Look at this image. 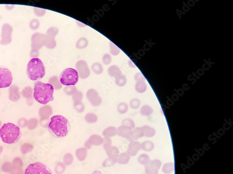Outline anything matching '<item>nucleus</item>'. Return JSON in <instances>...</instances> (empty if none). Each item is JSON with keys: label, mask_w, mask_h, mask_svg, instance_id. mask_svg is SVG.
I'll return each instance as SVG.
<instances>
[{"label": "nucleus", "mask_w": 233, "mask_h": 174, "mask_svg": "<svg viewBox=\"0 0 233 174\" xmlns=\"http://www.w3.org/2000/svg\"><path fill=\"white\" fill-rule=\"evenodd\" d=\"M162 165L161 161L158 159L150 161L145 165V170L146 174H159V171Z\"/></svg>", "instance_id": "nucleus-13"}, {"label": "nucleus", "mask_w": 233, "mask_h": 174, "mask_svg": "<svg viewBox=\"0 0 233 174\" xmlns=\"http://www.w3.org/2000/svg\"><path fill=\"white\" fill-rule=\"evenodd\" d=\"M86 97L93 106H99L102 103V98L99 95L98 92L95 89L92 88L89 89L86 93Z\"/></svg>", "instance_id": "nucleus-12"}, {"label": "nucleus", "mask_w": 233, "mask_h": 174, "mask_svg": "<svg viewBox=\"0 0 233 174\" xmlns=\"http://www.w3.org/2000/svg\"><path fill=\"white\" fill-rule=\"evenodd\" d=\"M141 101L138 98H134L131 100L129 102V106L131 108L134 110H137L140 106Z\"/></svg>", "instance_id": "nucleus-43"}, {"label": "nucleus", "mask_w": 233, "mask_h": 174, "mask_svg": "<svg viewBox=\"0 0 233 174\" xmlns=\"http://www.w3.org/2000/svg\"><path fill=\"white\" fill-rule=\"evenodd\" d=\"M117 135L120 136V137H123V138H126L128 140H129L130 138L131 133V130L130 128L124 125H121L118 127L117 128Z\"/></svg>", "instance_id": "nucleus-16"}, {"label": "nucleus", "mask_w": 233, "mask_h": 174, "mask_svg": "<svg viewBox=\"0 0 233 174\" xmlns=\"http://www.w3.org/2000/svg\"><path fill=\"white\" fill-rule=\"evenodd\" d=\"M144 136V133L141 127L135 128L131 130L129 141L136 140Z\"/></svg>", "instance_id": "nucleus-17"}, {"label": "nucleus", "mask_w": 233, "mask_h": 174, "mask_svg": "<svg viewBox=\"0 0 233 174\" xmlns=\"http://www.w3.org/2000/svg\"><path fill=\"white\" fill-rule=\"evenodd\" d=\"M83 98V93L80 91H77L72 95V100L74 102L82 101Z\"/></svg>", "instance_id": "nucleus-46"}, {"label": "nucleus", "mask_w": 233, "mask_h": 174, "mask_svg": "<svg viewBox=\"0 0 233 174\" xmlns=\"http://www.w3.org/2000/svg\"><path fill=\"white\" fill-rule=\"evenodd\" d=\"M144 133V136L147 137H152L155 136L156 130L154 128L148 125H145L142 126Z\"/></svg>", "instance_id": "nucleus-25"}, {"label": "nucleus", "mask_w": 233, "mask_h": 174, "mask_svg": "<svg viewBox=\"0 0 233 174\" xmlns=\"http://www.w3.org/2000/svg\"><path fill=\"white\" fill-rule=\"evenodd\" d=\"M89 41L85 37H81L78 39L76 46L77 49H83L86 48L88 45Z\"/></svg>", "instance_id": "nucleus-31"}, {"label": "nucleus", "mask_w": 233, "mask_h": 174, "mask_svg": "<svg viewBox=\"0 0 233 174\" xmlns=\"http://www.w3.org/2000/svg\"><path fill=\"white\" fill-rule=\"evenodd\" d=\"M76 71L78 73L79 78L81 79H87L90 75V71L87 63L83 60H80L76 64Z\"/></svg>", "instance_id": "nucleus-11"}, {"label": "nucleus", "mask_w": 233, "mask_h": 174, "mask_svg": "<svg viewBox=\"0 0 233 174\" xmlns=\"http://www.w3.org/2000/svg\"><path fill=\"white\" fill-rule=\"evenodd\" d=\"M15 6L14 5H11V4H8V5H6L5 8L7 10H11L13 9L14 8V7Z\"/></svg>", "instance_id": "nucleus-53"}, {"label": "nucleus", "mask_w": 233, "mask_h": 174, "mask_svg": "<svg viewBox=\"0 0 233 174\" xmlns=\"http://www.w3.org/2000/svg\"><path fill=\"white\" fill-rule=\"evenodd\" d=\"M175 170V164L173 162L166 163L162 166V170L165 174H169L172 173Z\"/></svg>", "instance_id": "nucleus-29"}, {"label": "nucleus", "mask_w": 233, "mask_h": 174, "mask_svg": "<svg viewBox=\"0 0 233 174\" xmlns=\"http://www.w3.org/2000/svg\"><path fill=\"white\" fill-rule=\"evenodd\" d=\"M52 114V109L49 105L43 106L39 110L40 116L43 119H48Z\"/></svg>", "instance_id": "nucleus-19"}, {"label": "nucleus", "mask_w": 233, "mask_h": 174, "mask_svg": "<svg viewBox=\"0 0 233 174\" xmlns=\"http://www.w3.org/2000/svg\"><path fill=\"white\" fill-rule=\"evenodd\" d=\"M150 157L146 154H142L138 158V162L141 165H146L150 162Z\"/></svg>", "instance_id": "nucleus-36"}, {"label": "nucleus", "mask_w": 233, "mask_h": 174, "mask_svg": "<svg viewBox=\"0 0 233 174\" xmlns=\"http://www.w3.org/2000/svg\"><path fill=\"white\" fill-rule=\"evenodd\" d=\"M128 64L130 67H131V68H135V65L134 64V63L133 62H132L131 61V60H130V61H129Z\"/></svg>", "instance_id": "nucleus-55"}, {"label": "nucleus", "mask_w": 233, "mask_h": 174, "mask_svg": "<svg viewBox=\"0 0 233 174\" xmlns=\"http://www.w3.org/2000/svg\"><path fill=\"white\" fill-rule=\"evenodd\" d=\"M22 94L24 98H28V100H32L33 98V90L30 87H27L25 88L22 91Z\"/></svg>", "instance_id": "nucleus-39"}, {"label": "nucleus", "mask_w": 233, "mask_h": 174, "mask_svg": "<svg viewBox=\"0 0 233 174\" xmlns=\"http://www.w3.org/2000/svg\"><path fill=\"white\" fill-rule=\"evenodd\" d=\"M66 170V165L62 162L57 163L55 167V172L57 174H62Z\"/></svg>", "instance_id": "nucleus-41"}, {"label": "nucleus", "mask_w": 233, "mask_h": 174, "mask_svg": "<svg viewBox=\"0 0 233 174\" xmlns=\"http://www.w3.org/2000/svg\"><path fill=\"white\" fill-rule=\"evenodd\" d=\"M59 30L55 27L49 28L45 34V46L49 49H52L57 46L55 37L58 34Z\"/></svg>", "instance_id": "nucleus-8"}, {"label": "nucleus", "mask_w": 233, "mask_h": 174, "mask_svg": "<svg viewBox=\"0 0 233 174\" xmlns=\"http://www.w3.org/2000/svg\"><path fill=\"white\" fill-rule=\"evenodd\" d=\"M73 107L75 111L79 113H82L85 110V106L82 101L74 102Z\"/></svg>", "instance_id": "nucleus-37"}, {"label": "nucleus", "mask_w": 233, "mask_h": 174, "mask_svg": "<svg viewBox=\"0 0 233 174\" xmlns=\"http://www.w3.org/2000/svg\"><path fill=\"white\" fill-rule=\"evenodd\" d=\"M0 19H1V16H0Z\"/></svg>", "instance_id": "nucleus-57"}, {"label": "nucleus", "mask_w": 233, "mask_h": 174, "mask_svg": "<svg viewBox=\"0 0 233 174\" xmlns=\"http://www.w3.org/2000/svg\"><path fill=\"white\" fill-rule=\"evenodd\" d=\"M110 53L113 56H117L120 53V50L114 43L110 42Z\"/></svg>", "instance_id": "nucleus-45"}, {"label": "nucleus", "mask_w": 233, "mask_h": 174, "mask_svg": "<svg viewBox=\"0 0 233 174\" xmlns=\"http://www.w3.org/2000/svg\"><path fill=\"white\" fill-rule=\"evenodd\" d=\"M112 145V140L110 137H104L103 146L104 150Z\"/></svg>", "instance_id": "nucleus-50"}, {"label": "nucleus", "mask_w": 233, "mask_h": 174, "mask_svg": "<svg viewBox=\"0 0 233 174\" xmlns=\"http://www.w3.org/2000/svg\"><path fill=\"white\" fill-rule=\"evenodd\" d=\"M135 89L139 93H143L146 90V85L144 81H138L136 84Z\"/></svg>", "instance_id": "nucleus-33"}, {"label": "nucleus", "mask_w": 233, "mask_h": 174, "mask_svg": "<svg viewBox=\"0 0 233 174\" xmlns=\"http://www.w3.org/2000/svg\"><path fill=\"white\" fill-rule=\"evenodd\" d=\"M92 147H93V146L88 141H86L84 142V147L87 148V150H90V148H92Z\"/></svg>", "instance_id": "nucleus-52"}, {"label": "nucleus", "mask_w": 233, "mask_h": 174, "mask_svg": "<svg viewBox=\"0 0 233 174\" xmlns=\"http://www.w3.org/2000/svg\"><path fill=\"white\" fill-rule=\"evenodd\" d=\"M92 174H102V173L101 171H100V170H96L93 172Z\"/></svg>", "instance_id": "nucleus-56"}, {"label": "nucleus", "mask_w": 233, "mask_h": 174, "mask_svg": "<svg viewBox=\"0 0 233 174\" xmlns=\"http://www.w3.org/2000/svg\"><path fill=\"white\" fill-rule=\"evenodd\" d=\"M13 30V27L9 24L5 23L2 25L1 33L2 39L0 42V44L2 45H7L11 42Z\"/></svg>", "instance_id": "nucleus-10"}, {"label": "nucleus", "mask_w": 233, "mask_h": 174, "mask_svg": "<svg viewBox=\"0 0 233 174\" xmlns=\"http://www.w3.org/2000/svg\"><path fill=\"white\" fill-rule=\"evenodd\" d=\"M76 22H77V25H78V26H79V27H84L86 26V25L82 23L81 22H78V21H76Z\"/></svg>", "instance_id": "nucleus-54"}, {"label": "nucleus", "mask_w": 233, "mask_h": 174, "mask_svg": "<svg viewBox=\"0 0 233 174\" xmlns=\"http://www.w3.org/2000/svg\"><path fill=\"white\" fill-rule=\"evenodd\" d=\"M153 112V109L148 105H144L143 106H142L140 110V113L141 115L146 117L152 115Z\"/></svg>", "instance_id": "nucleus-30"}, {"label": "nucleus", "mask_w": 233, "mask_h": 174, "mask_svg": "<svg viewBox=\"0 0 233 174\" xmlns=\"http://www.w3.org/2000/svg\"><path fill=\"white\" fill-rule=\"evenodd\" d=\"M48 83L53 87L54 90H60L63 87V85L59 80L58 78L56 76L50 77Z\"/></svg>", "instance_id": "nucleus-23"}, {"label": "nucleus", "mask_w": 233, "mask_h": 174, "mask_svg": "<svg viewBox=\"0 0 233 174\" xmlns=\"http://www.w3.org/2000/svg\"><path fill=\"white\" fill-rule=\"evenodd\" d=\"M63 163L66 166L71 165L74 161V157L72 154L67 153L64 156L63 158Z\"/></svg>", "instance_id": "nucleus-35"}, {"label": "nucleus", "mask_w": 233, "mask_h": 174, "mask_svg": "<svg viewBox=\"0 0 233 174\" xmlns=\"http://www.w3.org/2000/svg\"><path fill=\"white\" fill-rule=\"evenodd\" d=\"M77 91V88L75 86H65L64 89V92L66 95L69 96H72L76 91Z\"/></svg>", "instance_id": "nucleus-42"}, {"label": "nucleus", "mask_w": 233, "mask_h": 174, "mask_svg": "<svg viewBox=\"0 0 233 174\" xmlns=\"http://www.w3.org/2000/svg\"><path fill=\"white\" fill-rule=\"evenodd\" d=\"M135 80L138 82V81H144L145 80V79H144V76L141 73H139L138 74H136L135 76L134 77Z\"/></svg>", "instance_id": "nucleus-51"}, {"label": "nucleus", "mask_w": 233, "mask_h": 174, "mask_svg": "<svg viewBox=\"0 0 233 174\" xmlns=\"http://www.w3.org/2000/svg\"><path fill=\"white\" fill-rule=\"evenodd\" d=\"M103 64L105 65H109L112 62V58L110 54L106 53L104 54L102 58Z\"/></svg>", "instance_id": "nucleus-48"}, {"label": "nucleus", "mask_w": 233, "mask_h": 174, "mask_svg": "<svg viewBox=\"0 0 233 174\" xmlns=\"http://www.w3.org/2000/svg\"><path fill=\"white\" fill-rule=\"evenodd\" d=\"M87 151L84 147L79 148L76 150L75 155L78 161L83 162L86 159L87 156Z\"/></svg>", "instance_id": "nucleus-21"}, {"label": "nucleus", "mask_w": 233, "mask_h": 174, "mask_svg": "<svg viewBox=\"0 0 233 174\" xmlns=\"http://www.w3.org/2000/svg\"><path fill=\"white\" fill-rule=\"evenodd\" d=\"M117 109L119 113L121 114H124L128 111L129 106L126 103L121 102L118 104Z\"/></svg>", "instance_id": "nucleus-38"}, {"label": "nucleus", "mask_w": 233, "mask_h": 174, "mask_svg": "<svg viewBox=\"0 0 233 174\" xmlns=\"http://www.w3.org/2000/svg\"><path fill=\"white\" fill-rule=\"evenodd\" d=\"M117 134V129L114 126H109L103 130L102 135L104 137H111L115 136Z\"/></svg>", "instance_id": "nucleus-22"}, {"label": "nucleus", "mask_w": 233, "mask_h": 174, "mask_svg": "<svg viewBox=\"0 0 233 174\" xmlns=\"http://www.w3.org/2000/svg\"><path fill=\"white\" fill-rule=\"evenodd\" d=\"M108 73L110 76L114 78L122 74L120 68L116 65H112L109 67L108 69Z\"/></svg>", "instance_id": "nucleus-26"}, {"label": "nucleus", "mask_w": 233, "mask_h": 174, "mask_svg": "<svg viewBox=\"0 0 233 174\" xmlns=\"http://www.w3.org/2000/svg\"><path fill=\"white\" fill-rule=\"evenodd\" d=\"M141 150L145 152H149L153 150L154 148V143L151 141L147 140L141 143Z\"/></svg>", "instance_id": "nucleus-27"}, {"label": "nucleus", "mask_w": 233, "mask_h": 174, "mask_svg": "<svg viewBox=\"0 0 233 174\" xmlns=\"http://www.w3.org/2000/svg\"><path fill=\"white\" fill-rule=\"evenodd\" d=\"M47 127L50 135L55 138H62L68 135L71 126L68 119L57 115L51 118Z\"/></svg>", "instance_id": "nucleus-1"}, {"label": "nucleus", "mask_w": 233, "mask_h": 174, "mask_svg": "<svg viewBox=\"0 0 233 174\" xmlns=\"http://www.w3.org/2000/svg\"><path fill=\"white\" fill-rule=\"evenodd\" d=\"M141 150L140 142L136 141H131L129 143L128 150L126 152L131 157L136 156L138 152Z\"/></svg>", "instance_id": "nucleus-14"}, {"label": "nucleus", "mask_w": 233, "mask_h": 174, "mask_svg": "<svg viewBox=\"0 0 233 174\" xmlns=\"http://www.w3.org/2000/svg\"><path fill=\"white\" fill-rule=\"evenodd\" d=\"M40 27V22L36 19H32L30 22V27L32 30H36Z\"/></svg>", "instance_id": "nucleus-47"}, {"label": "nucleus", "mask_w": 233, "mask_h": 174, "mask_svg": "<svg viewBox=\"0 0 233 174\" xmlns=\"http://www.w3.org/2000/svg\"><path fill=\"white\" fill-rule=\"evenodd\" d=\"M130 158L131 156L126 152L122 153L119 154L117 158V163L120 164L125 165L129 162Z\"/></svg>", "instance_id": "nucleus-24"}, {"label": "nucleus", "mask_w": 233, "mask_h": 174, "mask_svg": "<svg viewBox=\"0 0 233 174\" xmlns=\"http://www.w3.org/2000/svg\"><path fill=\"white\" fill-rule=\"evenodd\" d=\"M87 140L93 146H100L103 145L104 138L98 134H93Z\"/></svg>", "instance_id": "nucleus-18"}, {"label": "nucleus", "mask_w": 233, "mask_h": 174, "mask_svg": "<svg viewBox=\"0 0 233 174\" xmlns=\"http://www.w3.org/2000/svg\"><path fill=\"white\" fill-rule=\"evenodd\" d=\"M121 125H124L133 130L135 128V124L132 119L130 118H125L121 122Z\"/></svg>", "instance_id": "nucleus-40"}, {"label": "nucleus", "mask_w": 233, "mask_h": 174, "mask_svg": "<svg viewBox=\"0 0 233 174\" xmlns=\"http://www.w3.org/2000/svg\"><path fill=\"white\" fill-rule=\"evenodd\" d=\"M24 174H53L48 166L40 162L30 164L25 170Z\"/></svg>", "instance_id": "nucleus-7"}, {"label": "nucleus", "mask_w": 233, "mask_h": 174, "mask_svg": "<svg viewBox=\"0 0 233 174\" xmlns=\"http://www.w3.org/2000/svg\"><path fill=\"white\" fill-rule=\"evenodd\" d=\"M54 89L49 83L37 81L34 86L33 97L35 100L42 104H46L54 100Z\"/></svg>", "instance_id": "nucleus-2"}, {"label": "nucleus", "mask_w": 233, "mask_h": 174, "mask_svg": "<svg viewBox=\"0 0 233 174\" xmlns=\"http://www.w3.org/2000/svg\"><path fill=\"white\" fill-rule=\"evenodd\" d=\"M28 78L33 81L39 80L45 74V69L42 61L39 58H31L27 65Z\"/></svg>", "instance_id": "nucleus-4"}, {"label": "nucleus", "mask_w": 233, "mask_h": 174, "mask_svg": "<svg viewBox=\"0 0 233 174\" xmlns=\"http://www.w3.org/2000/svg\"><path fill=\"white\" fill-rule=\"evenodd\" d=\"M34 11L36 16L38 17L43 16L46 12V9L38 8H34Z\"/></svg>", "instance_id": "nucleus-49"}, {"label": "nucleus", "mask_w": 233, "mask_h": 174, "mask_svg": "<svg viewBox=\"0 0 233 174\" xmlns=\"http://www.w3.org/2000/svg\"><path fill=\"white\" fill-rule=\"evenodd\" d=\"M92 70L97 75H100L104 71V68L101 64L99 62H95L92 66Z\"/></svg>", "instance_id": "nucleus-32"}, {"label": "nucleus", "mask_w": 233, "mask_h": 174, "mask_svg": "<svg viewBox=\"0 0 233 174\" xmlns=\"http://www.w3.org/2000/svg\"><path fill=\"white\" fill-rule=\"evenodd\" d=\"M12 81V74L11 71L8 69L0 68V88L9 87Z\"/></svg>", "instance_id": "nucleus-9"}, {"label": "nucleus", "mask_w": 233, "mask_h": 174, "mask_svg": "<svg viewBox=\"0 0 233 174\" xmlns=\"http://www.w3.org/2000/svg\"><path fill=\"white\" fill-rule=\"evenodd\" d=\"M105 151L108 157L116 159V160L120 154L118 148L117 147L112 145L106 148Z\"/></svg>", "instance_id": "nucleus-20"}, {"label": "nucleus", "mask_w": 233, "mask_h": 174, "mask_svg": "<svg viewBox=\"0 0 233 174\" xmlns=\"http://www.w3.org/2000/svg\"><path fill=\"white\" fill-rule=\"evenodd\" d=\"M60 81L65 86H75L79 80L78 73L72 68L65 69L60 75Z\"/></svg>", "instance_id": "nucleus-6"}, {"label": "nucleus", "mask_w": 233, "mask_h": 174, "mask_svg": "<svg viewBox=\"0 0 233 174\" xmlns=\"http://www.w3.org/2000/svg\"><path fill=\"white\" fill-rule=\"evenodd\" d=\"M84 120L88 124H94L98 121V117L94 113L89 112L84 116Z\"/></svg>", "instance_id": "nucleus-28"}, {"label": "nucleus", "mask_w": 233, "mask_h": 174, "mask_svg": "<svg viewBox=\"0 0 233 174\" xmlns=\"http://www.w3.org/2000/svg\"><path fill=\"white\" fill-rule=\"evenodd\" d=\"M9 99L11 101L15 102L18 101L21 98V94L20 93L19 87L17 85L11 86L9 88Z\"/></svg>", "instance_id": "nucleus-15"}, {"label": "nucleus", "mask_w": 233, "mask_h": 174, "mask_svg": "<svg viewBox=\"0 0 233 174\" xmlns=\"http://www.w3.org/2000/svg\"><path fill=\"white\" fill-rule=\"evenodd\" d=\"M115 79L116 85L119 87H123L127 83V79L126 77L123 74H121L117 77H116Z\"/></svg>", "instance_id": "nucleus-34"}, {"label": "nucleus", "mask_w": 233, "mask_h": 174, "mask_svg": "<svg viewBox=\"0 0 233 174\" xmlns=\"http://www.w3.org/2000/svg\"><path fill=\"white\" fill-rule=\"evenodd\" d=\"M116 163H117V160L116 159L108 157L107 158L104 160L103 164H102V166L104 167H106V168L112 167V166H113Z\"/></svg>", "instance_id": "nucleus-44"}, {"label": "nucleus", "mask_w": 233, "mask_h": 174, "mask_svg": "<svg viewBox=\"0 0 233 174\" xmlns=\"http://www.w3.org/2000/svg\"><path fill=\"white\" fill-rule=\"evenodd\" d=\"M21 136V129L15 124L5 123L0 128V137L4 143L14 144L18 142Z\"/></svg>", "instance_id": "nucleus-3"}, {"label": "nucleus", "mask_w": 233, "mask_h": 174, "mask_svg": "<svg viewBox=\"0 0 233 174\" xmlns=\"http://www.w3.org/2000/svg\"><path fill=\"white\" fill-rule=\"evenodd\" d=\"M31 50L30 56L32 58H38L39 56V50L41 49L45 44V34L42 33H34L31 38Z\"/></svg>", "instance_id": "nucleus-5"}]
</instances>
